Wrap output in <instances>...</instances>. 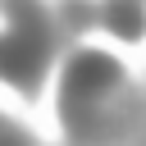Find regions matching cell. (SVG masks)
I'll return each mask as SVG.
<instances>
[{"label": "cell", "mask_w": 146, "mask_h": 146, "mask_svg": "<svg viewBox=\"0 0 146 146\" xmlns=\"http://www.w3.org/2000/svg\"><path fill=\"white\" fill-rule=\"evenodd\" d=\"M119 82V64L100 50H78L68 59V78H64V96H91Z\"/></svg>", "instance_id": "obj_1"}, {"label": "cell", "mask_w": 146, "mask_h": 146, "mask_svg": "<svg viewBox=\"0 0 146 146\" xmlns=\"http://www.w3.org/2000/svg\"><path fill=\"white\" fill-rule=\"evenodd\" d=\"M64 18H68L73 27H87V9H82L78 0H73V5H64Z\"/></svg>", "instance_id": "obj_3"}, {"label": "cell", "mask_w": 146, "mask_h": 146, "mask_svg": "<svg viewBox=\"0 0 146 146\" xmlns=\"http://www.w3.org/2000/svg\"><path fill=\"white\" fill-rule=\"evenodd\" d=\"M100 23H105L114 36L137 41V36H141V27H146V14H141V5H137V0H105Z\"/></svg>", "instance_id": "obj_2"}]
</instances>
